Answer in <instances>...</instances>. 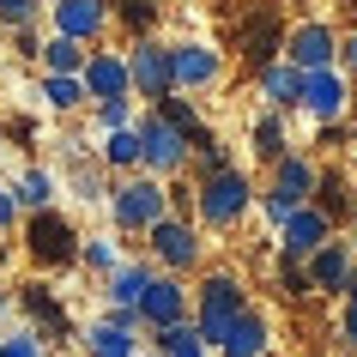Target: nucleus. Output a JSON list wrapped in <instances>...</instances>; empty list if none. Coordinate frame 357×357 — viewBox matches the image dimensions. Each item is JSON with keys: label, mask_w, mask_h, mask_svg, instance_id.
I'll return each mask as SVG.
<instances>
[{"label": "nucleus", "mask_w": 357, "mask_h": 357, "mask_svg": "<svg viewBox=\"0 0 357 357\" xmlns=\"http://www.w3.org/2000/svg\"><path fill=\"white\" fill-rule=\"evenodd\" d=\"M194 182V225L200 230H236L255 212V200H261V188H255V176H248L243 164H225L212 169V176H188Z\"/></svg>", "instance_id": "1"}, {"label": "nucleus", "mask_w": 357, "mask_h": 357, "mask_svg": "<svg viewBox=\"0 0 357 357\" xmlns=\"http://www.w3.org/2000/svg\"><path fill=\"white\" fill-rule=\"evenodd\" d=\"M194 291V333L212 345V357H218V339L230 333V321L248 309V279L236 273V266H200V279L188 284Z\"/></svg>", "instance_id": "2"}, {"label": "nucleus", "mask_w": 357, "mask_h": 357, "mask_svg": "<svg viewBox=\"0 0 357 357\" xmlns=\"http://www.w3.org/2000/svg\"><path fill=\"white\" fill-rule=\"evenodd\" d=\"M103 212H109L115 236H146V230L169 212V188L158 182V176H146V169L109 176V200H103Z\"/></svg>", "instance_id": "3"}, {"label": "nucleus", "mask_w": 357, "mask_h": 357, "mask_svg": "<svg viewBox=\"0 0 357 357\" xmlns=\"http://www.w3.org/2000/svg\"><path fill=\"white\" fill-rule=\"evenodd\" d=\"M315 151H303V146H291L279 158V164H266V194L255 200L261 206V218L273 230L284 225V212H297V206H309V194H315Z\"/></svg>", "instance_id": "4"}, {"label": "nucleus", "mask_w": 357, "mask_h": 357, "mask_svg": "<svg viewBox=\"0 0 357 357\" xmlns=\"http://www.w3.org/2000/svg\"><path fill=\"white\" fill-rule=\"evenodd\" d=\"M24 255H31V266H43V273H67V266H79V225L61 206L24 212Z\"/></svg>", "instance_id": "5"}, {"label": "nucleus", "mask_w": 357, "mask_h": 357, "mask_svg": "<svg viewBox=\"0 0 357 357\" xmlns=\"http://www.w3.org/2000/svg\"><path fill=\"white\" fill-rule=\"evenodd\" d=\"M146 255L158 273H200L206 266V230L194 225V218H176V212H164L158 225L146 230Z\"/></svg>", "instance_id": "6"}, {"label": "nucleus", "mask_w": 357, "mask_h": 357, "mask_svg": "<svg viewBox=\"0 0 357 357\" xmlns=\"http://www.w3.org/2000/svg\"><path fill=\"white\" fill-rule=\"evenodd\" d=\"M13 315H24V327H31L43 345H67V339H73V309L61 303L55 284H43V279L13 284Z\"/></svg>", "instance_id": "7"}, {"label": "nucleus", "mask_w": 357, "mask_h": 357, "mask_svg": "<svg viewBox=\"0 0 357 357\" xmlns=\"http://www.w3.org/2000/svg\"><path fill=\"white\" fill-rule=\"evenodd\" d=\"M284 6L279 0H248L243 6V19H236V49H243L248 61V73H261L266 61H279L284 55Z\"/></svg>", "instance_id": "8"}, {"label": "nucleus", "mask_w": 357, "mask_h": 357, "mask_svg": "<svg viewBox=\"0 0 357 357\" xmlns=\"http://www.w3.org/2000/svg\"><path fill=\"white\" fill-rule=\"evenodd\" d=\"M133 133H139V169L169 182V176H188V139L169 128L158 109H139L133 115Z\"/></svg>", "instance_id": "9"}, {"label": "nucleus", "mask_w": 357, "mask_h": 357, "mask_svg": "<svg viewBox=\"0 0 357 357\" xmlns=\"http://www.w3.org/2000/svg\"><path fill=\"white\" fill-rule=\"evenodd\" d=\"M121 55H128V85H133V103L139 109H151L158 97L176 91V67H169V43L164 37H133Z\"/></svg>", "instance_id": "10"}, {"label": "nucleus", "mask_w": 357, "mask_h": 357, "mask_svg": "<svg viewBox=\"0 0 357 357\" xmlns=\"http://www.w3.org/2000/svg\"><path fill=\"white\" fill-rule=\"evenodd\" d=\"M169 67H176V91H188V97L225 85V49L218 43H200V37L169 43Z\"/></svg>", "instance_id": "11"}, {"label": "nucleus", "mask_w": 357, "mask_h": 357, "mask_svg": "<svg viewBox=\"0 0 357 357\" xmlns=\"http://www.w3.org/2000/svg\"><path fill=\"white\" fill-rule=\"evenodd\" d=\"M194 309V291L182 273H158V279L146 284V297H139V333H158V327H176V321H188Z\"/></svg>", "instance_id": "12"}, {"label": "nucleus", "mask_w": 357, "mask_h": 357, "mask_svg": "<svg viewBox=\"0 0 357 357\" xmlns=\"http://www.w3.org/2000/svg\"><path fill=\"white\" fill-rule=\"evenodd\" d=\"M79 357H139V315L133 309H103L79 333Z\"/></svg>", "instance_id": "13"}, {"label": "nucleus", "mask_w": 357, "mask_h": 357, "mask_svg": "<svg viewBox=\"0 0 357 357\" xmlns=\"http://www.w3.org/2000/svg\"><path fill=\"white\" fill-rule=\"evenodd\" d=\"M339 55V24L333 19H297L284 31V61L297 73H315V67H333Z\"/></svg>", "instance_id": "14"}, {"label": "nucleus", "mask_w": 357, "mask_h": 357, "mask_svg": "<svg viewBox=\"0 0 357 357\" xmlns=\"http://www.w3.org/2000/svg\"><path fill=\"white\" fill-rule=\"evenodd\" d=\"M345 103H351V79L339 73V67H315V73H303L297 115H309V128H315V121H345Z\"/></svg>", "instance_id": "15"}, {"label": "nucleus", "mask_w": 357, "mask_h": 357, "mask_svg": "<svg viewBox=\"0 0 357 357\" xmlns=\"http://www.w3.org/2000/svg\"><path fill=\"white\" fill-rule=\"evenodd\" d=\"M49 31L85 43V49H97V43L115 31V24H109V0H49Z\"/></svg>", "instance_id": "16"}, {"label": "nucleus", "mask_w": 357, "mask_h": 357, "mask_svg": "<svg viewBox=\"0 0 357 357\" xmlns=\"http://www.w3.org/2000/svg\"><path fill=\"white\" fill-rule=\"evenodd\" d=\"M333 236V225H327V212L315 206H297V212H284V225L273 230V261H309L321 243Z\"/></svg>", "instance_id": "17"}, {"label": "nucleus", "mask_w": 357, "mask_h": 357, "mask_svg": "<svg viewBox=\"0 0 357 357\" xmlns=\"http://www.w3.org/2000/svg\"><path fill=\"white\" fill-rule=\"evenodd\" d=\"M351 261H357V248L345 243V236H327V243L315 248V255H309V284H315V297H345V279H351Z\"/></svg>", "instance_id": "18"}, {"label": "nucleus", "mask_w": 357, "mask_h": 357, "mask_svg": "<svg viewBox=\"0 0 357 357\" xmlns=\"http://www.w3.org/2000/svg\"><path fill=\"white\" fill-rule=\"evenodd\" d=\"M309 206L327 212V225H333V230H345V225H351V212H357V182H351L339 164H321V169H315V194H309Z\"/></svg>", "instance_id": "19"}, {"label": "nucleus", "mask_w": 357, "mask_h": 357, "mask_svg": "<svg viewBox=\"0 0 357 357\" xmlns=\"http://www.w3.org/2000/svg\"><path fill=\"white\" fill-rule=\"evenodd\" d=\"M79 79H85V97H91V103H103V97H133V85H128V55H121V49H103V43L85 55Z\"/></svg>", "instance_id": "20"}, {"label": "nucleus", "mask_w": 357, "mask_h": 357, "mask_svg": "<svg viewBox=\"0 0 357 357\" xmlns=\"http://www.w3.org/2000/svg\"><path fill=\"white\" fill-rule=\"evenodd\" d=\"M218 357H273V321H266V309L248 303L243 315L230 321V333L218 339Z\"/></svg>", "instance_id": "21"}, {"label": "nucleus", "mask_w": 357, "mask_h": 357, "mask_svg": "<svg viewBox=\"0 0 357 357\" xmlns=\"http://www.w3.org/2000/svg\"><path fill=\"white\" fill-rule=\"evenodd\" d=\"M158 279V266H151V255H139V261H121L109 273V279H103V309H139V297H146V284Z\"/></svg>", "instance_id": "22"}, {"label": "nucleus", "mask_w": 357, "mask_h": 357, "mask_svg": "<svg viewBox=\"0 0 357 357\" xmlns=\"http://www.w3.org/2000/svg\"><path fill=\"white\" fill-rule=\"evenodd\" d=\"M255 91H261V109H279V115H297V91H303V73L291 61H266L255 73Z\"/></svg>", "instance_id": "23"}, {"label": "nucleus", "mask_w": 357, "mask_h": 357, "mask_svg": "<svg viewBox=\"0 0 357 357\" xmlns=\"http://www.w3.org/2000/svg\"><path fill=\"white\" fill-rule=\"evenodd\" d=\"M67 188L85 200V206H103L109 200V169H103V158L85 146H67Z\"/></svg>", "instance_id": "24"}, {"label": "nucleus", "mask_w": 357, "mask_h": 357, "mask_svg": "<svg viewBox=\"0 0 357 357\" xmlns=\"http://www.w3.org/2000/svg\"><path fill=\"white\" fill-rule=\"evenodd\" d=\"M248 151H255V164H279L284 151H291V115L261 109L248 121Z\"/></svg>", "instance_id": "25"}, {"label": "nucleus", "mask_w": 357, "mask_h": 357, "mask_svg": "<svg viewBox=\"0 0 357 357\" xmlns=\"http://www.w3.org/2000/svg\"><path fill=\"white\" fill-rule=\"evenodd\" d=\"M109 24L121 37H158V24H164V0H109Z\"/></svg>", "instance_id": "26"}, {"label": "nucleus", "mask_w": 357, "mask_h": 357, "mask_svg": "<svg viewBox=\"0 0 357 357\" xmlns=\"http://www.w3.org/2000/svg\"><path fill=\"white\" fill-rule=\"evenodd\" d=\"M37 97H43L55 115H79V109H91V97H85V79H79V73H43Z\"/></svg>", "instance_id": "27"}, {"label": "nucleus", "mask_w": 357, "mask_h": 357, "mask_svg": "<svg viewBox=\"0 0 357 357\" xmlns=\"http://www.w3.org/2000/svg\"><path fill=\"white\" fill-rule=\"evenodd\" d=\"M146 345L158 357H212V345L200 333H194V315L176 321V327H158V333H146Z\"/></svg>", "instance_id": "28"}, {"label": "nucleus", "mask_w": 357, "mask_h": 357, "mask_svg": "<svg viewBox=\"0 0 357 357\" xmlns=\"http://www.w3.org/2000/svg\"><path fill=\"white\" fill-rule=\"evenodd\" d=\"M55 169H43V164H24L19 169V182H13V200H19V212H43V206H55Z\"/></svg>", "instance_id": "29"}, {"label": "nucleus", "mask_w": 357, "mask_h": 357, "mask_svg": "<svg viewBox=\"0 0 357 357\" xmlns=\"http://www.w3.org/2000/svg\"><path fill=\"white\" fill-rule=\"evenodd\" d=\"M97 158H103V169H109V176H133V169H139V133H133V128L103 133Z\"/></svg>", "instance_id": "30"}, {"label": "nucleus", "mask_w": 357, "mask_h": 357, "mask_svg": "<svg viewBox=\"0 0 357 357\" xmlns=\"http://www.w3.org/2000/svg\"><path fill=\"white\" fill-rule=\"evenodd\" d=\"M121 261H128V255H121V236H79V266H85L91 279H109Z\"/></svg>", "instance_id": "31"}, {"label": "nucleus", "mask_w": 357, "mask_h": 357, "mask_svg": "<svg viewBox=\"0 0 357 357\" xmlns=\"http://www.w3.org/2000/svg\"><path fill=\"white\" fill-rule=\"evenodd\" d=\"M85 55H91V49H85V43H73V37H55V31H49V37H43V73H79V67H85Z\"/></svg>", "instance_id": "32"}, {"label": "nucleus", "mask_w": 357, "mask_h": 357, "mask_svg": "<svg viewBox=\"0 0 357 357\" xmlns=\"http://www.w3.org/2000/svg\"><path fill=\"white\" fill-rule=\"evenodd\" d=\"M273 284H279L284 303H309V297H315V284H309V266H303V261H273Z\"/></svg>", "instance_id": "33"}, {"label": "nucleus", "mask_w": 357, "mask_h": 357, "mask_svg": "<svg viewBox=\"0 0 357 357\" xmlns=\"http://www.w3.org/2000/svg\"><path fill=\"white\" fill-rule=\"evenodd\" d=\"M133 115H139V103H133V97H103V103H91V121H97V133L133 128Z\"/></svg>", "instance_id": "34"}, {"label": "nucleus", "mask_w": 357, "mask_h": 357, "mask_svg": "<svg viewBox=\"0 0 357 357\" xmlns=\"http://www.w3.org/2000/svg\"><path fill=\"white\" fill-rule=\"evenodd\" d=\"M351 139H357L351 121H315V151H321V158H333V151H351Z\"/></svg>", "instance_id": "35"}, {"label": "nucleus", "mask_w": 357, "mask_h": 357, "mask_svg": "<svg viewBox=\"0 0 357 357\" xmlns=\"http://www.w3.org/2000/svg\"><path fill=\"white\" fill-rule=\"evenodd\" d=\"M0 357H49V345L31 327H19V333H0Z\"/></svg>", "instance_id": "36"}, {"label": "nucleus", "mask_w": 357, "mask_h": 357, "mask_svg": "<svg viewBox=\"0 0 357 357\" xmlns=\"http://www.w3.org/2000/svg\"><path fill=\"white\" fill-rule=\"evenodd\" d=\"M43 19V0H0V24L19 31V24H37Z\"/></svg>", "instance_id": "37"}, {"label": "nucleus", "mask_w": 357, "mask_h": 357, "mask_svg": "<svg viewBox=\"0 0 357 357\" xmlns=\"http://www.w3.org/2000/svg\"><path fill=\"white\" fill-rule=\"evenodd\" d=\"M339 345L357 351V303L351 297H339Z\"/></svg>", "instance_id": "38"}, {"label": "nucleus", "mask_w": 357, "mask_h": 357, "mask_svg": "<svg viewBox=\"0 0 357 357\" xmlns=\"http://www.w3.org/2000/svg\"><path fill=\"white\" fill-rule=\"evenodd\" d=\"M13 55H24V61H37V55H43L37 24H19V31H13Z\"/></svg>", "instance_id": "39"}, {"label": "nucleus", "mask_w": 357, "mask_h": 357, "mask_svg": "<svg viewBox=\"0 0 357 357\" xmlns=\"http://www.w3.org/2000/svg\"><path fill=\"white\" fill-rule=\"evenodd\" d=\"M333 67H339L345 79L357 73V31H339V55H333Z\"/></svg>", "instance_id": "40"}, {"label": "nucleus", "mask_w": 357, "mask_h": 357, "mask_svg": "<svg viewBox=\"0 0 357 357\" xmlns=\"http://www.w3.org/2000/svg\"><path fill=\"white\" fill-rule=\"evenodd\" d=\"M19 218H24V212H19V200H13V188H0V236L19 225Z\"/></svg>", "instance_id": "41"}, {"label": "nucleus", "mask_w": 357, "mask_h": 357, "mask_svg": "<svg viewBox=\"0 0 357 357\" xmlns=\"http://www.w3.org/2000/svg\"><path fill=\"white\" fill-rule=\"evenodd\" d=\"M6 139L31 146V139H37V121H31V115H13V121H6Z\"/></svg>", "instance_id": "42"}, {"label": "nucleus", "mask_w": 357, "mask_h": 357, "mask_svg": "<svg viewBox=\"0 0 357 357\" xmlns=\"http://www.w3.org/2000/svg\"><path fill=\"white\" fill-rule=\"evenodd\" d=\"M345 121L357 128V73H351V103H345Z\"/></svg>", "instance_id": "43"}, {"label": "nucleus", "mask_w": 357, "mask_h": 357, "mask_svg": "<svg viewBox=\"0 0 357 357\" xmlns=\"http://www.w3.org/2000/svg\"><path fill=\"white\" fill-rule=\"evenodd\" d=\"M13 315V291H6V284H0V321Z\"/></svg>", "instance_id": "44"}, {"label": "nucleus", "mask_w": 357, "mask_h": 357, "mask_svg": "<svg viewBox=\"0 0 357 357\" xmlns=\"http://www.w3.org/2000/svg\"><path fill=\"white\" fill-rule=\"evenodd\" d=\"M345 297L357 303V261H351V279H345Z\"/></svg>", "instance_id": "45"}, {"label": "nucleus", "mask_w": 357, "mask_h": 357, "mask_svg": "<svg viewBox=\"0 0 357 357\" xmlns=\"http://www.w3.org/2000/svg\"><path fill=\"white\" fill-rule=\"evenodd\" d=\"M6 261H13V248H6V243H0V273H6Z\"/></svg>", "instance_id": "46"}, {"label": "nucleus", "mask_w": 357, "mask_h": 357, "mask_svg": "<svg viewBox=\"0 0 357 357\" xmlns=\"http://www.w3.org/2000/svg\"><path fill=\"white\" fill-rule=\"evenodd\" d=\"M345 243H351V248H357V218H351V236H345Z\"/></svg>", "instance_id": "47"}, {"label": "nucleus", "mask_w": 357, "mask_h": 357, "mask_svg": "<svg viewBox=\"0 0 357 357\" xmlns=\"http://www.w3.org/2000/svg\"><path fill=\"white\" fill-rule=\"evenodd\" d=\"M0 67H6V43H0Z\"/></svg>", "instance_id": "48"}, {"label": "nucleus", "mask_w": 357, "mask_h": 357, "mask_svg": "<svg viewBox=\"0 0 357 357\" xmlns=\"http://www.w3.org/2000/svg\"><path fill=\"white\" fill-rule=\"evenodd\" d=\"M139 357H158V351H139Z\"/></svg>", "instance_id": "49"}, {"label": "nucleus", "mask_w": 357, "mask_h": 357, "mask_svg": "<svg viewBox=\"0 0 357 357\" xmlns=\"http://www.w3.org/2000/svg\"><path fill=\"white\" fill-rule=\"evenodd\" d=\"M43 6H49V0H43Z\"/></svg>", "instance_id": "50"}, {"label": "nucleus", "mask_w": 357, "mask_h": 357, "mask_svg": "<svg viewBox=\"0 0 357 357\" xmlns=\"http://www.w3.org/2000/svg\"><path fill=\"white\" fill-rule=\"evenodd\" d=\"M351 218H357V212H351Z\"/></svg>", "instance_id": "51"}]
</instances>
